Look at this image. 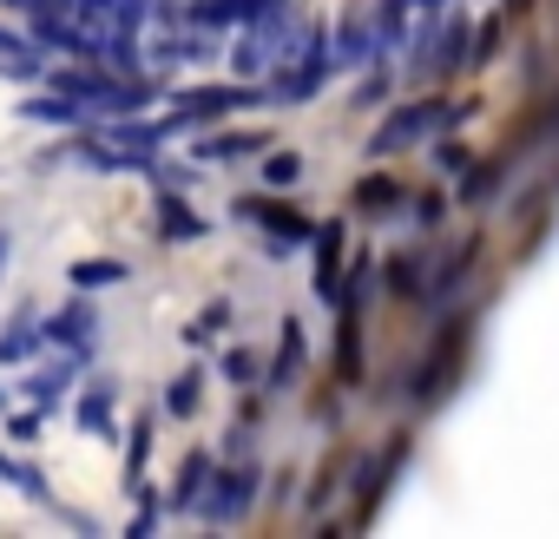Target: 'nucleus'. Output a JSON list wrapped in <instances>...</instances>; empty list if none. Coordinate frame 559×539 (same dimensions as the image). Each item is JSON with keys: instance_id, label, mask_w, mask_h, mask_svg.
Listing matches in <instances>:
<instances>
[{"instance_id": "39448f33", "label": "nucleus", "mask_w": 559, "mask_h": 539, "mask_svg": "<svg viewBox=\"0 0 559 539\" xmlns=\"http://www.w3.org/2000/svg\"><path fill=\"white\" fill-rule=\"evenodd\" d=\"M336 250H343V224H317V290L336 303L343 297V277H336Z\"/></svg>"}, {"instance_id": "f257e3e1", "label": "nucleus", "mask_w": 559, "mask_h": 539, "mask_svg": "<svg viewBox=\"0 0 559 539\" xmlns=\"http://www.w3.org/2000/svg\"><path fill=\"white\" fill-rule=\"evenodd\" d=\"M349 277H356V290H343V297H336V303H343V349H336V375H343V382H356V375H362V284L376 277L369 256H356Z\"/></svg>"}, {"instance_id": "f8f14e48", "label": "nucleus", "mask_w": 559, "mask_h": 539, "mask_svg": "<svg viewBox=\"0 0 559 539\" xmlns=\"http://www.w3.org/2000/svg\"><path fill=\"white\" fill-rule=\"evenodd\" d=\"M80 428H86V434H99V428H112V388H93V395L80 402Z\"/></svg>"}, {"instance_id": "1a4fd4ad", "label": "nucleus", "mask_w": 559, "mask_h": 539, "mask_svg": "<svg viewBox=\"0 0 559 539\" xmlns=\"http://www.w3.org/2000/svg\"><path fill=\"white\" fill-rule=\"evenodd\" d=\"M297 362H304V330L290 323V330H284V356H276V369H270V388H290Z\"/></svg>"}, {"instance_id": "b1692460", "label": "nucleus", "mask_w": 559, "mask_h": 539, "mask_svg": "<svg viewBox=\"0 0 559 539\" xmlns=\"http://www.w3.org/2000/svg\"><path fill=\"white\" fill-rule=\"evenodd\" d=\"M152 178H158L165 191H178V184H185V165H152Z\"/></svg>"}, {"instance_id": "393cba45", "label": "nucleus", "mask_w": 559, "mask_h": 539, "mask_svg": "<svg viewBox=\"0 0 559 539\" xmlns=\"http://www.w3.org/2000/svg\"><path fill=\"white\" fill-rule=\"evenodd\" d=\"M389 270H395V290H415V263H408V256H395Z\"/></svg>"}, {"instance_id": "6e6552de", "label": "nucleus", "mask_w": 559, "mask_h": 539, "mask_svg": "<svg viewBox=\"0 0 559 539\" xmlns=\"http://www.w3.org/2000/svg\"><path fill=\"white\" fill-rule=\"evenodd\" d=\"M73 284H80V290H106V284H126V263H119V256H86V263H73Z\"/></svg>"}, {"instance_id": "4be33fe9", "label": "nucleus", "mask_w": 559, "mask_h": 539, "mask_svg": "<svg viewBox=\"0 0 559 539\" xmlns=\"http://www.w3.org/2000/svg\"><path fill=\"white\" fill-rule=\"evenodd\" d=\"M461 191H467V197H487V191H493V165H480V171H474Z\"/></svg>"}, {"instance_id": "aec40b11", "label": "nucleus", "mask_w": 559, "mask_h": 539, "mask_svg": "<svg viewBox=\"0 0 559 539\" xmlns=\"http://www.w3.org/2000/svg\"><path fill=\"white\" fill-rule=\"evenodd\" d=\"M27 349H34V330H14L8 343H0V362H21Z\"/></svg>"}, {"instance_id": "ddd939ff", "label": "nucleus", "mask_w": 559, "mask_h": 539, "mask_svg": "<svg viewBox=\"0 0 559 539\" xmlns=\"http://www.w3.org/2000/svg\"><path fill=\"white\" fill-rule=\"evenodd\" d=\"M257 145H263L257 132H237V139H204V145H198V158H243V152H257Z\"/></svg>"}, {"instance_id": "a878e982", "label": "nucleus", "mask_w": 559, "mask_h": 539, "mask_svg": "<svg viewBox=\"0 0 559 539\" xmlns=\"http://www.w3.org/2000/svg\"><path fill=\"white\" fill-rule=\"evenodd\" d=\"M145 434H152V421H139V428H132V474H139V460H145Z\"/></svg>"}, {"instance_id": "5701e85b", "label": "nucleus", "mask_w": 559, "mask_h": 539, "mask_svg": "<svg viewBox=\"0 0 559 539\" xmlns=\"http://www.w3.org/2000/svg\"><path fill=\"white\" fill-rule=\"evenodd\" d=\"M224 375H230V382H250V375H257V362H250V356H243V349H237V356H230V362H224Z\"/></svg>"}, {"instance_id": "423d86ee", "label": "nucleus", "mask_w": 559, "mask_h": 539, "mask_svg": "<svg viewBox=\"0 0 559 539\" xmlns=\"http://www.w3.org/2000/svg\"><path fill=\"white\" fill-rule=\"evenodd\" d=\"M237 211H243V217H263L276 237H317V224H310V217H297V211H284V204H257V197H243Z\"/></svg>"}, {"instance_id": "9b49d317", "label": "nucleus", "mask_w": 559, "mask_h": 539, "mask_svg": "<svg viewBox=\"0 0 559 539\" xmlns=\"http://www.w3.org/2000/svg\"><path fill=\"white\" fill-rule=\"evenodd\" d=\"M158 230H165V237H178V243H185V237H198V230H204V224H198V217H191V211H185V204H178V197H165V204H158Z\"/></svg>"}, {"instance_id": "0eeeda50", "label": "nucleus", "mask_w": 559, "mask_h": 539, "mask_svg": "<svg viewBox=\"0 0 559 539\" xmlns=\"http://www.w3.org/2000/svg\"><path fill=\"white\" fill-rule=\"evenodd\" d=\"M230 106H250V93H217V86H204V93H185V99H178L185 125L204 119V112H230Z\"/></svg>"}, {"instance_id": "cd10ccee", "label": "nucleus", "mask_w": 559, "mask_h": 539, "mask_svg": "<svg viewBox=\"0 0 559 539\" xmlns=\"http://www.w3.org/2000/svg\"><path fill=\"white\" fill-rule=\"evenodd\" d=\"M8 8H27V0H8Z\"/></svg>"}, {"instance_id": "20e7f679", "label": "nucleus", "mask_w": 559, "mask_h": 539, "mask_svg": "<svg viewBox=\"0 0 559 539\" xmlns=\"http://www.w3.org/2000/svg\"><path fill=\"white\" fill-rule=\"evenodd\" d=\"M250 487H257V474H250V467H230V474H217V493L204 500V513H211L217 526H230V519L250 506Z\"/></svg>"}, {"instance_id": "dca6fc26", "label": "nucleus", "mask_w": 559, "mask_h": 539, "mask_svg": "<svg viewBox=\"0 0 559 539\" xmlns=\"http://www.w3.org/2000/svg\"><path fill=\"white\" fill-rule=\"evenodd\" d=\"M356 204H369V211L395 204V178H362V184H356Z\"/></svg>"}, {"instance_id": "2eb2a0df", "label": "nucleus", "mask_w": 559, "mask_h": 539, "mask_svg": "<svg viewBox=\"0 0 559 539\" xmlns=\"http://www.w3.org/2000/svg\"><path fill=\"white\" fill-rule=\"evenodd\" d=\"M204 467H211L204 454H191V460L178 467V506H191V500H198V487H204Z\"/></svg>"}, {"instance_id": "a211bd4d", "label": "nucleus", "mask_w": 559, "mask_h": 539, "mask_svg": "<svg viewBox=\"0 0 559 539\" xmlns=\"http://www.w3.org/2000/svg\"><path fill=\"white\" fill-rule=\"evenodd\" d=\"M369 47H376V34H369V21L356 14V21H349V34H343V53H349V60H362Z\"/></svg>"}, {"instance_id": "9d476101", "label": "nucleus", "mask_w": 559, "mask_h": 539, "mask_svg": "<svg viewBox=\"0 0 559 539\" xmlns=\"http://www.w3.org/2000/svg\"><path fill=\"white\" fill-rule=\"evenodd\" d=\"M297 178H304V158H297V152H270V158H263V184H276V191H290Z\"/></svg>"}, {"instance_id": "7ed1b4c3", "label": "nucleus", "mask_w": 559, "mask_h": 539, "mask_svg": "<svg viewBox=\"0 0 559 539\" xmlns=\"http://www.w3.org/2000/svg\"><path fill=\"white\" fill-rule=\"evenodd\" d=\"M435 119H441L435 106H402V112H395V119H389V125H382V132L369 139V152H376V158H389V152H402V145H415V139H421V132H428Z\"/></svg>"}, {"instance_id": "f3484780", "label": "nucleus", "mask_w": 559, "mask_h": 539, "mask_svg": "<svg viewBox=\"0 0 559 539\" xmlns=\"http://www.w3.org/2000/svg\"><path fill=\"white\" fill-rule=\"evenodd\" d=\"M191 14L204 27H224V21H237V0H191Z\"/></svg>"}, {"instance_id": "6ab92c4d", "label": "nucleus", "mask_w": 559, "mask_h": 539, "mask_svg": "<svg viewBox=\"0 0 559 539\" xmlns=\"http://www.w3.org/2000/svg\"><path fill=\"white\" fill-rule=\"evenodd\" d=\"M198 408V375H178L171 382V415H191Z\"/></svg>"}, {"instance_id": "4468645a", "label": "nucleus", "mask_w": 559, "mask_h": 539, "mask_svg": "<svg viewBox=\"0 0 559 539\" xmlns=\"http://www.w3.org/2000/svg\"><path fill=\"white\" fill-rule=\"evenodd\" d=\"M86 330H93V316H86V310H67L60 323H47V336H53V343H86Z\"/></svg>"}, {"instance_id": "412c9836", "label": "nucleus", "mask_w": 559, "mask_h": 539, "mask_svg": "<svg viewBox=\"0 0 559 539\" xmlns=\"http://www.w3.org/2000/svg\"><path fill=\"white\" fill-rule=\"evenodd\" d=\"M60 388H67L60 369H53V375H34V402H60Z\"/></svg>"}, {"instance_id": "bb28decb", "label": "nucleus", "mask_w": 559, "mask_h": 539, "mask_svg": "<svg viewBox=\"0 0 559 539\" xmlns=\"http://www.w3.org/2000/svg\"><path fill=\"white\" fill-rule=\"evenodd\" d=\"M0 263H8V230H0Z\"/></svg>"}, {"instance_id": "f03ea898", "label": "nucleus", "mask_w": 559, "mask_h": 539, "mask_svg": "<svg viewBox=\"0 0 559 539\" xmlns=\"http://www.w3.org/2000/svg\"><path fill=\"white\" fill-rule=\"evenodd\" d=\"M454 369H461V323H448V330H441L435 356H428V362H421V375H415V395H421V402H435V395L454 382Z\"/></svg>"}]
</instances>
